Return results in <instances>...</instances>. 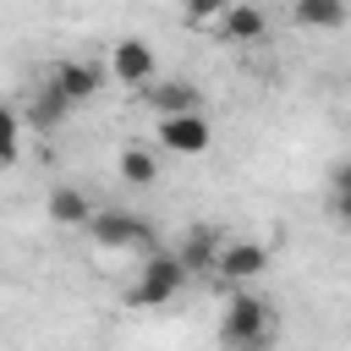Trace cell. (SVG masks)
Wrapping results in <instances>:
<instances>
[{
    "label": "cell",
    "mask_w": 351,
    "mask_h": 351,
    "mask_svg": "<svg viewBox=\"0 0 351 351\" xmlns=\"http://www.w3.org/2000/svg\"><path fill=\"white\" fill-rule=\"evenodd\" d=\"M82 230H88V241L99 252H154L159 247L154 241V225L143 214H126V208H93Z\"/></svg>",
    "instance_id": "cell-1"
},
{
    "label": "cell",
    "mask_w": 351,
    "mask_h": 351,
    "mask_svg": "<svg viewBox=\"0 0 351 351\" xmlns=\"http://www.w3.org/2000/svg\"><path fill=\"white\" fill-rule=\"evenodd\" d=\"M219 340L236 346V351H252V346H269L274 340V307L252 291H236L225 302V318H219Z\"/></svg>",
    "instance_id": "cell-2"
},
{
    "label": "cell",
    "mask_w": 351,
    "mask_h": 351,
    "mask_svg": "<svg viewBox=\"0 0 351 351\" xmlns=\"http://www.w3.org/2000/svg\"><path fill=\"white\" fill-rule=\"evenodd\" d=\"M192 274H186V263L176 258V252H148L143 258V269H137V280L126 285V302L132 307H165V302H176V291L186 285Z\"/></svg>",
    "instance_id": "cell-3"
},
{
    "label": "cell",
    "mask_w": 351,
    "mask_h": 351,
    "mask_svg": "<svg viewBox=\"0 0 351 351\" xmlns=\"http://www.w3.org/2000/svg\"><path fill=\"white\" fill-rule=\"evenodd\" d=\"M159 143L181 159H197L214 148V126L203 110H176V115H159Z\"/></svg>",
    "instance_id": "cell-4"
},
{
    "label": "cell",
    "mask_w": 351,
    "mask_h": 351,
    "mask_svg": "<svg viewBox=\"0 0 351 351\" xmlns=\"http://www.w3.org/2000/svg\"><path fill=\"white\" fill-rule=\"evenodd\" d=\"M110 77H115L121 88H148V82L159 77L154 44H148V38H121V44L110 49Z\"/></svg>",
    "instance_id": "cell-5"
},
{
    "label": "cell",
    "mask_w": 351,
    "mask_h": 351,
    "mask_svg": "<svg viewBox=\"0 0 351 351\" xmlns=\"http://www.w3.org/2000/svg\"><path fill=\"white\" fill-rule=\"evenodd\" d=\"M263 269H269V247L263 241H219V252H214V274L230 280V285L263 280Z\"/></svg>",
    "instance_id": "cell-6"
},
{
    "label": "cell",
    "mask_w": 351,
    "mask_h": 351,
    "mask_svg": "<svg viewBox=\"0 0 351 351\" xmlns=\"http://www.w3.org/2000/svg\"><path fill=\"white\" fill-rule=\"evenodd\" d=\"M214 33H219L225 44H263L269 16H263V5H252V0H230L225 16L214 22Z\"/></svg>",
    "instance_id": "cell-7"
},
{
    "label": "cell",
    "mask_w": 351,
    "mask_h": 351,
    "mask_svg": "<svg viewBox=\"0 0 351 351\" xmlns=\"http://www.w3.org/2000/svg\"><path fill=\"white\" fill-rule=\"evenodd\" d=\"M44 82H55L71 104H88V99L104 88V66H93V60H55Z\"/></svg>",
    "instance_id": "cell-8"
},
{
    "label": "cell",
    "mask_w": 351,
    "mask_h": 351,
    "mask_svg": "<svg viewBox=\"0 0 351 351\" xmlns=\"http://www.w3.org/2000/svg\"><path fill=\"white\" fill-rule=\"evenodd\" d=\"M71 110H77V104H71L55 82H44V88L27 99V132H60V126L71 121Z\"/></svg>",
    "instance_id": "cell-9"
},
{
    "label": "cell",
    "mask_w": 351,
    "mask_h": 351,
    "mask_svg": "<svg viewBox=\"0 0 351 351\" xmlns=\"http://www.w3.org/2000/svg\"><path fill=\"white\" fill-rule=\"evenodd\" d=\"M88 214H93V197H88V192H77V186H55V192L44 197V219H49V225H60V230H82V225H88Z\"/></svg>",
    "instance_id": "cell-10"
},
{
    "label": "cell",
    "mask_w": 351,
    "mask_h": 351,
    "mask_svg": "<svg viewBox=\"0 0 351 351\" xmlns=\"http://www.w3.org/2000/svg\"><path fill=\"white\" fill-rule=\"evenodd\" d=\"M346 16H351V0H291V22L296 27H313V33L346 27Z\"/></svg>",
    "instance_id": "cell-11"
},
{
    "label": "cell",
    "mask_w": 351,
    "mask_h": 351,
    "mask_svg": "<svg viewBox=\"0 0 351 351\" xmlns=\"http://www.w3.org/2000/svg\"><path fill=\"white\" fill-rule=\"evenodd\" d=\"M148 104H154V115L203 110V93H197V82H186V77H170V82H154V88H148Z\"/></svg>",
    "instance_id": "cell-12"
},
{
    "label": "cell",
    "mask_w": 351,
    "mask_h": 351,
    "mask_svg": "<svg viewBox=\"0 0 351 351\" xmlns=\"http://www.w3.org/2000/svg\"><path fill=\"white\" fill-rule=\"evenodd\" d=\"M214 252H219V236L208 225H197V230H186L176 241V258L186 263V274H214Z\"/></svg>",
    "instance_id": "cell-13"
},
{
    "label": "cell",
    "mask_w": 351,
    "mask_h": 351,
    "mask_svg": "<svg viewBox=\"0 0 351 351\" xmlns=\"http://www.w3.org/2000/svg\"><path fill=\"white\" fill-rule=\"evenodd\" d=\"M121 181L126 186H154L159 181V159H154V148H143V143H132V148H121Z\"/></svg>",
    "instance_id": "cell-14"
},
{
    "label": "cell",
    "mask_w": 351,
    "mask_h": 351,
    "mask_svg": "<svg viewBox=\"0 0 351 351\" xmlns=\"http://www.w3.org/2000/svg\"><path fill=\"white\" fill-rule=\"evenodd\" d=\"M16 148H22V115L0 104V165H16Z\"/></svg>",
    "instance_id": "cell-15"
},
{
    "label": "cell",
    "mask_w": 351,
    "mask_h": 351,
    "mask_svg": "<svg viewBox=\"0 0 351 351\" xmlns=\"http://www.w3.org/2000/svg\"><path fill=\"white\" fill-rule=\"evenodd\" d=\"M225 5H230V0H181V16H186L192 27H214V22L225 16Z\"/></svg>",
    "instance_id": "cell-16"
},
{
    "label": "cell",
    "mask_w": 351,
    "mask_h": 351,
    "mask_svg": "<svg viewBox=\"0 0 351 351\" xmlns=\"http://www.w3.org/2000/svg\"><path fill=\"white\" fill-rule=\"evenodd\" d=\"M329 214H335V225H340V230H351V186L329 197Z\"/></svg>",
    "instance_id": "cell-17"
},
{
    "label": "cell",
    "mask_w": 351,
    "mask_h": 351,
    "mask_svg": "<svg viewBox=\"0 0 351 351\" xmlns=\"http://www.w3.org/2000/svg\"><path fill=\"white\" fill-rule=\"evenodd\" d=\"M329 186H335V192L351 186V159H335V165H329Z\"/></svg>",
    "instance_id": "cell-18"
}]
</instances>
